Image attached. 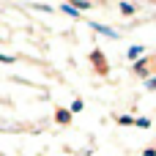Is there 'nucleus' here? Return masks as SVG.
<instances>
[{
    "label": "nucleus",
    "instance_id": "2",
    "mask_svg": "<svg viewBox=\"0 0 156 156\" xmlns=\"http://www.w3.org/2000/svg\"><path fill=\"white\" fill-rule=\"evenodd\" d=\"M90 63H93L101 74H107V63H104V52H101V49H93V52H90Z\"/></svg>",
    "mask_w": 156,
    "mask_h": 156
},
{
    "label": "nucleus",
    "instance_id": "7",
    "mask_svg": "<svg viewBox=\"0 0 156 156\" xmlns=\"http://www.w3.org/2000/svg\"><path fill=\"white\" fill-rule=\"evenodd\" d=\"M71 121V112L69 110H58V123H69Z\"/></svg>",
    "mask_w": 156,
    "mask_h": 156
},
{
    "label": "nucleus",
    "instance_id": "6",
    "mask_svg": "<svg viewBox=\"0 0 156 156\" xmlns=\"http://www.w3.org/2000/svg\"><path fill=\"white\" fill-rule=\"evenodd\" d=\"M60 11H63V14H69V16H80V11H77L74 5H69V3H63V5H60Z\"/></svg>",
    "mask_w": 156,
    "mask_h": 156
},
{
    "label": "nucleus",
    "instance_id": "1",
    "mask_svg": "<svg viewBox=\"0 0 156 156\" xmlns=\"http://www.w3.org/2000/svg\"><path fill=\"white\" fill-rule=\"evenodd\" d=\"M90 27H93L96 33L107 36V38H118V30H115V27H110V25H101V22H96V19H93V22H90Z\"/></svg>",
    "mask_w": 156,
    "mask_h": 156
},
{
    "label": "nucleus",
    "instance_id": "3",
    "mask_svg": "<svg viewBox=\"0 0 156 156\" xmlns=\"http://www.w3.org/2000/svg\"><path fill=\"white\" fill-rule=\"evenodd\" d=\"M143 52H145V47H143V44H132V47H129V49H126V58H129V60H132V63H137V60H140V55H143Z\"/></svg>",
    "mask_w": 156,
    "mask_h": 156
},
{
    "label": "nucleus",
    "instance_id": "10",
    "mask_svg": "<svg viewBox=\"0 0 156 156\" xmlns=\"http://www.w3.org/2000/svg\"><path fill=\"white\" fill-rule=\"evenodd\" d=\"M145 90H156V74H151V77L145 80Z\"/></svg>",
    "mask_w": 156,
    "mask_h": 156
},
{
    "label": "nucleus",
    "instance_id": "11",
    "mask_svg": "<svg viewBox=\"0 0 156 156\" xmlns=\"http://www.w3.org/2000/svg\"><path fill=\"white\" fill-rule=\"evenodd\" d=\"M82 107H85V104L77 99V101H71V110H69V112H82Z\"/></svg>",
    "mask_w": 156,
    "mask_h": 156
},
{
    "label": "nucleus",
    "instance_id": "9",
    "mask_svg": "<svg viewBox=\"0 0 156 156\" xmlns=\"http://www.w3.org/2000/svg\"><path fill=\"white\" fill-rule=\"evenodd\" d=\"M118 123L121 126H134V118L132 115H118Z\"/></svg>",
    "mask_w": 156,
    "mask_h": 156
},
{
    "label": "nucleus",
    "instance_id": "5",
    "mask_svg": "<svg viewBox=\"0 0 156 156\" xmlns=\"http://www.w3.org/2000/svg\"><path fill=\"white\" fill-rule=\"evenodd\" d=\"M118 11H121L123 16H134V5H132V3H118Z\"/></svg>",
    "mask_w": 156,
    "mask_h": 156
},
{
    "label": "nucleus",
    "instance_id": "8",
    "mask_svg": "<svg viewBox=\"0 0 156 156\" xmlns=\"http://www.w3.org/2000/svg\"><path fill=\"white\" fill-rule=\"evenodd\" d=\"M134 126H137V129H151V118H145V115H143V118H137V121H134Z\"/></svg>",
    "mask_w": 156,
    "mask_h": 156
},
{
    "label": "nucleus",
    "instance_id": "4",
    "mask_svg": "<svg viewBox=\"0 0 156 156\" xmlns=\"http://www.w3.org/2000/svg\"><path fill=\"white\" fill-rule=\"evenodd\" d=\"M148 71H151V63L148 60H137L134 63V74H140L143 80H148Z\"/></svg>",
    "mask_w": 156,
    "mask_h": 156
}]
</instances>
